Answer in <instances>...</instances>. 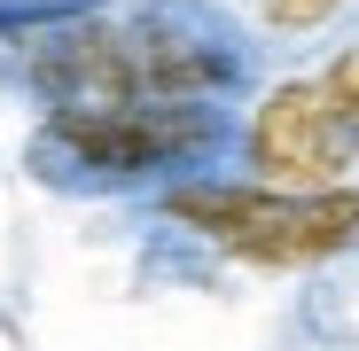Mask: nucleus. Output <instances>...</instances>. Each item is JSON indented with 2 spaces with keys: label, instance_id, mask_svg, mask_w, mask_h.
Listing matches in <instances>:
<instances>
[{
  "label": "nucleus",
  "instance_id": "obj_1",
  "mask_svg": "<svg viewBox=\"0 0 359 351\" xmlns=\"http://www.w3.org/2000/svg\"><path fill=\"white\" fill-rule=\"evenodd\" d=\"M0 78L55 102H226L250 47L203 0H0Z\"/></svg>",
  "mask_w": 359,
  "mask_h": 351
},
{
  "label": "nucleus",
  "instance_id": "obj_2",
  "mask_svg": "<svg viewBox=\"0 0 359 351\" xmlns=\"http://www.w3.org/2000/svg\"><path fill=\"white\" fill-rule=\"evenodd\" d=\"M234 141L226 102H55L32 125V172L47 188H156L211 172L219 149Z\"/></svg>",
  "mask_w": 359,
  "mask_h": 351
},
{
  "label": "nucleus",
  "instance_id": "obj_3",
  "mask_svg": "<svg viewBox=\"0 0 359 351\" xmlns=\"http://www.w3.org/2000/svg\"><path fill=\"white\" fill-rule=\"evenodd\" d=\"M156 211L180 234H203V242L234 266H328L359 242V188H258V180H219V172H188V180H164Z\"/></svg>",
  "mask_w": 359,
  "mask_h": 351
},
{
  "label": "nucleus",
  "instance_id": "obj_4",
  "mask_svg": "<svg viewBox=\"0 0 359 351\" xmlns=\"http://www.w3.org/2000/svg\"><path fill=\"white\" fill-rule=\"evenodd\" d=\"M243 164L258 188H289V195H313V188H336L344 172L359 164V141L336 117L328 86L320 78H281L250 102L243 117Z\"/></svg>",
  "mask_w": 359,
  "mask_h": 351
},
{
  "label": "nucleus",
  "instance_id": "obj_5",
  "mask_svg": "<svg viewBox=\"0 0 359 351\" xmlns=\"http://www.w3.org/2000/svg\"><path fill=\"white\" fill-rule=\"evenodd\" d=\"M320 86H328L336 117H344V125H351V141H359V39L328 55V71H320Z\"/></svg>",
  "mask_w": 359,
  "mask_h": 351
},
{
  "label": "nucleus",
  "instance_id": "obj_6",
  "mask_svg": "<svg viewBox=\"0 0 359 351\" xmlns=\"http://www.w3.org/2000/svg\"><path fill=\"white\" fill-rule=\"evenodd\" d=\"M336 8L344 0H266V32H281V39L320 32V24H336Z\"/></svg>",
  "mask_w": 359,
  "mask_h": 351
}]
</instances>
